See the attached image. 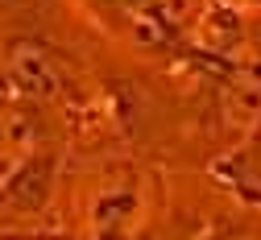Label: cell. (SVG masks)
Wrapping results in <instances>:
<instances>
[{
  "label": "cell",
  "mask_w": 261,
  "mask_h": 240,
  "mask_svg": "<svg viewBox=\"0 0 261 240\" xmlns=\"http://www.w3.org/2000/svg\"><path fill=\"white\" fill-rule=\"evenodd\" d=\"M212 240H245L241 232H232V236H212Z\"/></svg>",
  "instance_id": "obj_2"
},
{
  "label": "cell",
  "mask_w": 261,
  "mask_h": 240,
  "mask_svg": "<svg viewBox=\"0 0 261 240\" xmlns=\"http://www.w3.org/2000/svg\"><path fill=\"white\" fill-rule=\"evenodd\" d=\"M50 166V132L34 104L0 99V207H38Z\"/></svg>",
  "instance_id": "obj_1"
}]
</instances>
